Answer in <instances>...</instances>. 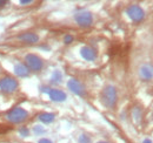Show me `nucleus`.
<instances>
[{
	"instance_id": "7ed1b4c3",
	"label": "nucleus",
	"mask_w": 153,
	"mask_h": 143,
	"mask_svg": "<svg viewBox=\"0 0 153 143\" xmlns=\"http://www.w3.org/2000/svg\"><path fill=\"white\" fill-rule=\"evenodd\" d=\"M92 14L90 12H79L76 14V21L80 25V26H84V27H87L92 24Z\"/></svg>"
},
{
	"instance_id": "423d86ee",
	"label": "nucleus",
	"mask_w": 153,
	"mask_h": 143,
	"mask_svg": "<svg viewBox=\"0 0 153 143\" xmlns=\"http://www.w3.org/2000/svg\"><path fill=\"white\" fill-rule=\"evenodd\" d=\"M26 117H27V113L20 108L16 109V110H12L8 114V120H11L13 122H22L24 120H26Z\"/></svg>"
},
{
	"instance_id": "f8f14e48",
	"label": "nucleus",
	"mask_w": 153,
	"mask_h": 143,
	"mask_svg": "<svg viewBox=\"0 0 153 143\" xmlns=\"http://www.w3.org/2000/svg\"><path fill=\"white\" fill-rule=\"evenodd\" d=\"M40 120L42 122H45V123H50V122H52L54 120V115H52V114H41L40 115Z\"/></svg>"
},
{
	"instance_id": "39448f33",
	"label": "nucleus",
	"mask_w": 153,
	"mask_h": 143,
	"mask_svg": "<svg viewBox=\"0 0 153 143\" xmlns=\"http://www.w3.org/2000/svg\"><path fill=\"white\" fill-rule=\"evenodd\" d=\"M67 86H68V88L72 90L74 94H76V95L84 96V95L86 94L84 86H82V85H81V83H80L78 80H76V79H71V80L68 81Z\"/></svg>"
},
{
	"instance_id": "4468645a",
	"label": "nucleus",
	"mask_w": 153,
	"mask_h": 143,
	"mask_svg": "<svg viewBox=\"0 0 153 143\" xmlns=\"http://www.w3.org/2000/svg\"><path fill=\"white\" fill-rule=\"evenodd\" d=\"M79 143H91V140L88 136L86 135H81L80 139H79Z\"/></svg>"
},
{
	"instance_id": "20e7f679",
	"label": "nucleus",
	"mask_w": 153,
	"mask_h": 143,
	"mask_svg": "<svg viewBox=\"0 0 153 143\" xmlns=\"http://www.w3.org/2000/svg\"><path fill=\"white\" fill-rule=\"evenodd\" d=\"M26 61H27V63L30 65V67L34 72H39L42 68V66H44L42 60L39 56H37V55H27Z\"/></svg>"
},
{
	"instance_id": "2eb2a0df",
	"label": "nucleus",
	"mask_w": 153,
	"mask_h": 143,
	"mask_svg": "<svg viewBox=\"0 0 153 143\" xmlns=\"http://www.w3.org/2000/svg\"><path fill=\"white\" fill-rule=\"evenodd\" d=\"M72 40H73V38H72L71 35H66V36H65V42H66V43H70Z\"/></svg>"
},
{
	"instance_id": "f3484780",
	"label": "nucleus",
	"mask_w": 153,
	"mask_h": 143,
	"mask_svg": "<svg viewBox=\"0 0 153 143\" xmlns=\"http://www.w3.org/2000/svg\"><path fill=\"white\" fill-rule=\"evenodd\" d=\"M143 143H152V141H151V140H149V139H146Z\"/></svg>"
},
{
	"instance_id": "9d476101",
	"label": "nucleus",
	"mask_w": 153,
	"mask_h": 143,
	"mask_svg": "<svg viewBox=\"0 0 153 143\" xmlns=\"http://www.w3.org/2000/svg\"><path fill=\"white\" fill-rule=\"evenodd\" d=\"M0 86L4 90H13L17 87V83L12 79H4V81L0 82Z\"/></svg>"
},
{
	"instance_id": "a211bd4d",
	"label": "nucleus",
	"mask_w": 153,
	"mask_h": 143,
	"mask_svg": "<svg viewBox=\"0 0 153 143\" xmlns=\"http://www.w3.org/2000/svg\"><path fill=\"white\" fill-rule=\"evenodd\" d=\"M2 5H5V1H0V6H2Z\"/></svg>"
},
{
	"instance_id": "f03ea898",
	"label": "nucleus",
	"mask_w": 153,
	"mask_h": 143,
	"mask_svg": "<svg viewBox=\"0 0 153 143\" xmlns=\"http://www.w3.org/2000/svg\"><path fill=\"white\" fill-rule=\"evenodd\" d=\"M127 14H128V17L132 19L133 21H135V22L141 21V20L144 19V17H145V13H144L143 8H141L140 6H138V5H131V6L127 8Z\"/></svg>"
},
{
	"instance_id": "6e6552de",
	"label": "nucleus",
	"mask_w": 153,
	"mask_h": 143,
	"mask_svg": "<svg viewBox=\"0 0 153 143\" xmlns=\"http://www.w3.org/2000/svg\"><path fill=\"white\" fill-rule=\"evenodd\" d=\"M81 55H82L84 59H86L88 61H92V60H94L97 57V53L92 48H90V47H84L81 49Z\"/></svg>"
},
{
	"instance_id": "9b49d317",
	"label": "nucleus",
	"mask_w": 153,
	"mask_h": 143,
	"mask_svg": "<svg viewBox=\"0 0 153 143\" xmlns=\"http://www.w3.org/2000/svg\"><path fill=\"white\" fill-rule=\"evenodd\" d=\"M21 40H24L25 42H28V43H34L39 40V36L37 34H33V33H26L24 35L20 36Z\"/></svg>"
},
{
	"instance_id": "f257e3e1",
	"label": "nucleus",
	"mask_w": 153,
	"mask_h": 143,
	"mask_svg": "<svg viewBox=\"0 0 153 143\" xmlns=\"http://www.w3.org/2000/svg\"><path fill=\"white\" fill-rule=\"evenodd\" d=\"M117 90L113 86H107L101 93V102L105 107L114 108L117 103Z\"/></svg>"
},
{
	"instance_id": "ddd939ff",
	"label": "nucleus",
	"mask_w": 153,
	"mask_h": 143,
	"mask_svg": "<svg viewBox=\"0 0 153 143\" xmlns=\"http://www.w3.org/2000/svg\"><path fill=\"white\" fill-rule=\"evenodd\" d=\"M60 80H61V74L59 72H56L52 76V82H60Z\"/></svg>"
},
{
	"instance_id": "0eeeda50",
	"label": "nucleus",
	"mask_w": 153,
	"mask_h": 143,
	"mask_svg": "<svg viewBox=\"0 0 153 143\" xmlns=\"http://www.w3.org/2000/svg\"><path fill=\"white\" fill-rule=\"evenodd\" d=\"M139 75L144 80H152L153 79V66L152 65H143L139 69Z\"/></svg>"
},
{
	"instance_id": "1a4fd4ad",
	"label": "nucleus",
	"mask_w": 153,
	"mask_h": 143,
	"mask_svg": "<svg viewBox=\"0 0 153 143\" xmlns=\"http://www.w3.org/2000/svg\"><path fill=\"white\" fill-rule=\"evenodd\" d=\"M50 96H51V99L53 101H64L66 99V94L59 89L50 90Z\"/></svg>"
},
{
	"instance_id": "6ab92c4d",
	"label": "nucleus",
	"mask_w": 153,
	"mask_h": 143,
	"mask_svg": "<svg viewBox=\"0 0 153 143\" xmlns=\"http://www.w3.org/2000/svg\"><path fill=\"white\" fill-rule=\"evenodd\" d=\"M98 143H108V142H104V141H102V142H98Z\"/></svg>"
},
{
	"instance_id": "dca6fc26",
	"label": "nucleus",
	"mask_w": 153,
	"mask_h": 143,
	"mask_svg": "<svg viewBox=\"0 0 153 143\" xmlns=\"http://www.w3.org/2000/svg\"><path fill=\"white\" fill-rule=\"evenodd\" d=\"M39 143H52L50 140H46V139H42V140H40L39 141Z\"/></svg>"
}]
</instances>
